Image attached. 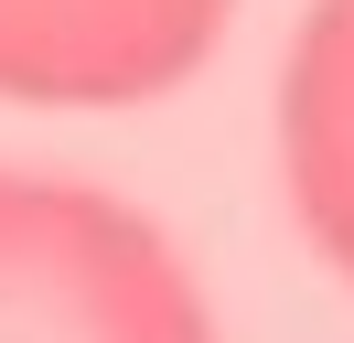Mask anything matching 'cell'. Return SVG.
I'll list each match as a JSON object with an SVG mask.
<instances>
[{"instance_id": "3957f363", "label": "cell", "mask_w": 354, "mask_h": 343, "mask_svg": "<svg viewBox=\"0 0 354 343\" xmlns=\"http://www.w3.org/2000/svg\"><path fill=\"white\" fill-rule=\"evenodd\" d=\"M279 193L333 279L354 290V0H311L279 54Z\"/></svg>"}, {"instance_id": "7a4b0ae2", "label": "cell", "mask_w": 354, "mask_h": 343, "mask_svg": "<svg viewBox=\"0 0 354 343\" xmlns=\"http://www.w3.org/2000/svg\"><path fill=\"white\" fill-rule=\"evenodd\" d=\"M236 0H0V107L108 118L204 75Z\"/></svg>"}, {"instance_id": "6da1fadb", "label": "cell", "mask_w": 354, "mask_h": 343, "mask_svg": "<svg viewBox=\"0 0 354 343\" xmlns=\"http://www.w3.org/2000/svg\"><path fill=\"white\" fill-rule=\"evenodd\" d=\"M0 343H225V322L151 204L0 161Z\"/></svg>"}]
</instances>
